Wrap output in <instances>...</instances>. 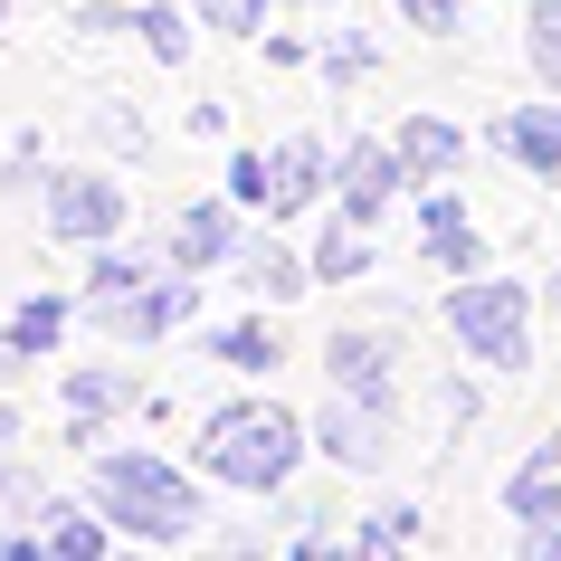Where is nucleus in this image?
Listing matches in <instances>:
<instances>
[{
	"label": "nucleus",
	"instance_id": "obj_19",
	"mask_svg": "<svg viewBox=\"0 0 561 561\" xmlns=\"http://www.w3.org/2000/svg\"><path fill=\"white\" fill-rule=\"evenodd\" d=\"M134 30H152V48H162V58H181V48H191V30H181L172 10H144V20H134Z\"/></svg>",
	"mask_w": 561,
	"mask_h": 561
},
{
	"label": "nucleus",
	"instance_id": "obj_15",
	"mask_svg": "<svg viewBox=\"0 0 561 561\" xmlns=\"http://www.w3.org/2000/svg\"><path fill=\"white\" fill-rule=\"evenodd\" d=\"M219 353H229V362H248V371H257V362H276V333L238 324V333H219Z\"/></svg>",
	"mask_w": 561,
	"mask_h": 561
},
{
	"label": "nucleus",
	"instance_id": "obj_7",
	"mask_svg": "<svg viewBox=\"0 0 561 561\" xmlns=\"http://www.w3.org/2000/svg\"><path fill=\"white\" fill-rule=\"evenodd\" d=\"M495 144L514 152V162H533V172H561V115H552V105H542V115L495 124Z\"/></svg>",
	"mask_w": 561,
	"mask_h": 561
},
{
	"label": "nucleus",
	"instance_id": "obj_22",
	"mask_svg": "<svg viewBox=\"0 0 561 561\" xmlns=\"http://www.w3.org/2000/svg\"><path fill=\"white\" fill-rule=\"evenodd\" d=\"M410 20H419V30H447V20H457V0H410Z\"/></svg>",
	"mask_w": 561,
	"mask_h": 561
},
{
	"label": "nucleus",
	"instance_id": "obj_14",
	"mask_svg": "<svg viewBox=\"0 0 561 561\" xmlns=\"http://www.w3.org/2000/svg\"><path fill=\"white\" fill-rule=\"evenodd\" d=\"M533 67L561 87V0H542V10H533Z\"/></svg>",
	"mask_w": 561,
	"mask_h": 561
},
{
	"label": "nucleus",
	"instance_id": "obj_25",
	"mask_svg": "<svg viewBox=\"0 0 561 561\" xmlns=\"http://www.w3.org/2000/svg\"><path fill=\"white\" fill-rule=\"evenodd\" d=\"M0 20H10V0H0Z\"/></svg>",
	"mask_w": 561,
	"mask_h": 561
},
{
	"label": "nucleus",
	"instance_id": "obj_23",
	"mask_svg": "<svg viewBox=\"0 0 561 561\" xmlns=\"http://www.w3.org/2000/svg\"><path fill=\"white\" fill-rule=\"evenodd\" d=\"M533 561H561V542H533Z\"/></svg>",
	"mask_w": 561,
	"mask_h": 561
},
{
	"label": "nucleus",
	"instance_id": "obj_18",
	"mask_svg": "<svg viewBox=\"0 0 561 561\" xmlns=\"http://www.w3.org/2000/svg\"><path fill=\"white\" fill-rule=\"evenodd\" d=\"M314 266H324V276H362L371 257H362V238H343V229H333V238H324V257H314Z\"/></svg>",
	"mask_w": 561,
	"mask_h": 561
},
{
	"label": "nucleus",
	"instance_id": "obj_13",
	"mask_svg": "<svg viewBox=\"0 0 561 561\" xmlns=\"http://www.w3.org/2000/svg\"><path fill=\"white\" fill-rule=\"evenodd\" d=\"M552 467H561V457H533V467L514 476V514H533V524L552 514V495H561V485H552Z\"/></svg>",
	"mask_w": 561,
	"mask_h": 561
},
{
	"label": "nucleus",
	"instance_id": "obj_21",
	"mask_svg": "<svg viewBox=\"0 0 561 561\" xmlns=\"http://www.w3.org/2000/svg\"><path fill=\"white\" fill-rule=\"evenodd\" d=\"M257 286H266V296H296L305 276H296V266H286V257H276V248H266V257H257Z\"/></svg>",
	"mask_w": 561,
	"mask_h": 561
},
{
	"label": "nucleus",
	"instance_id": "obj_3",
	"mask_svg": "<svg viewBox=\"0 0 561 561\" xmlns=\"http://www.w3.org/2000/svg\"><path fill=\"white\" fill-rule=\"evenodd\" d=\"M447 324L467 333V353H476V362L514 371V362H524V286H457Z\"/></svg>",
	"mask_w": 561,
	"mask_h": 561
},
{
	"label": "nucleus",
	"instance_id": "obj_12",
	"mask_svg": "<svg viewBox=\"0 0 561 561\" xmlns=\"http://www.w3.org/2000/svg\"><path fill=\"white\" fill-rule=\"evenodd\" d=\"M428 248H438V266H467V257H476V238H467V219H457V201H428Z\"/></svg>",
	"mask_w": 561,
	"mask_h": 561
},
{
	"label": "nucleus",
	"instance_id": "obj_10",
	"mask_svg": "<svg viewBox=\"0 0 561 561\" xmlns=\"http://www.w3.org/2000/svg\"><path fill=\"white\" fill-rule=\"evenodd\" d=\"M209 257H229V209H191L181 219V266H209Z\"/></svg>",
	"mask_w": 561,
	"mask_h": 561
},
{
	"label": "nucleus",
	"instance_id": "obj_26",
	"mask_svg": "<svg viewBox=\"0 0 561 561\" xmlns=\"http://www.w3.org/2000/svg\"><path fill=\"white\" fill-rule=\"evenodd\" d=\"M0 485H10V476H0Z\"/></svg>",
	"mask_w": 561,
	"mask_h": 561
},
{
	"label": "nucleus",
	"instance_id": "obj_8",
	"mask_svg": "<svg viewBox=\"0 0 561 561\" xmlns=\"http://www.w3.org/2000/svg\"><path fill=\"white\" fill-rule=\"evenodd\" d=\"M390 181H400V162H390L381 144H362L353 162H343V201H353V219H371V209L390 201Z\"/></svg>",
	"mask_w": 561,
	"mask_h": 561
},
{
	"label": "nucleus",
	"instance_id": "obj_20",
	"mask_svg": "<svg viewBox=\"0 0 561 561\" xmlns=\"http://www.w3.org/2000/svg\"><path fill=\"white\" fill-rule=\"evenodd\" d=\"M209 30H257V0H201Z\"/></svg>",
	"mask_w": 561,
	"mask_h": 561
},
{
	"label": "nucleus",
	"instance_id": "obj_1",
	"mask_svg": "<svg viewBox=\"0 0 561 561\" xmlns=\"http://www.w3.org/2000/svg\"><path fill=\"white\" fill-rule=\"evenodd\" d=\"M95 504H105V524H124V533H152V542L191 533V514H201L191 476H172L162 457H115V467L95 476Z\"/></svg>",
	"mask_w": 561,
	"mask_h": 561
},
{
	"label": "nucleus",
	"instance_id": "obj_9",
	"mask_svg": "<svg viewBox=\"0 0 561 561\" xmlns=\"http://www.w3.org/2000/svg\"><path fill=\"white\" fill-rule=\"evenodd\" d=\"M58 324H67V305H58V296H30L20 314H10V353H48Z\"/></svg>",
	"mask_w": 561,
	"mask_h": 561
},
{
	"label": "nucleus",
	"instance_id": "obj_24",
	"mask_svg": "<svg viewBox=\"0 0 561 561\" xmlns=\"http://www.w3.org/2000/svg\"><path fill=\"white\" fill-rule=\"evenodd\" d=\"M0 438H10V410H0Z\"/></svg>",
	"mask_w": 561,
	"mask_h": 561
},
{
	"label": "nucleus",
	"instance_id": "obj_2",
	"mask_svg": "<svg viewBox=\"0 0 561 561\" xmlns=\"http://www.w3.org/2000/svg\"><path fill=\"white\" fill-rule=\"evenodd\" d=\"M201 467L229 476V485H276L296 467V419L286 410H219L201 428Z\"/></svg>",
	"mask_w": 561,
	"mask_h": 561
},
{
	"label": "nucleus",
	"instance_id": "obj_5",
	"mask_svg": "<svg viewBox=\"0 0 561 561\" xmlns=\"http://www.w3.org/2000/svg\"><path fill=\"white\" fill-rule=\"evenodd\" d=\"M181 305H191V286H134V266H95V314L115 333H172L181 324Z\"/></svg>",
	"mask_w": 561,
	"mask_h": 561
},
{
	"label": "nucleus",
	"instance_id": "obj_17",
	"mask_svg": "<svg viewBox=\"0 0 561 561\" xmlns=\"http://www.w3.org/2000/svg\"><path fill=\"white\" fill-rule=\"evenodd\" d=\"M48 542H58L67 561H87L95 542H105V533H95V524H77V514H58V524H48Z\"/></svg>",
	"mask_w": 561,
	"mask_h": 561
},
{
	"label": "nucleus",
	"instance_id": "obj_6",
	"mask_svg": "<svg viewBox=\"0 0 561 561\" xmlns=\"http://www.w3.org/2000/svg\"><path fill=\"white\" fill-rule=\"evenodd\" d=\"M48 219H58V238H105L124 219V201H115V181H58Z\"/></svg>",
	"mask_w": 561,
	"mask_h": 561
},
{
	"label": "nucleus",
	"instance_id": "obj_11",
	"mask_svg": "<svg viewBox=\"0 0 561 561\" xmlns=\"http://www.w3.org/2000/svg\"><path fill=\"white\" fill-rule=\"evenodd\" d=\"M400 162H410V172H447V162H457V134H447V124H410V134H400Z\"/></svg>",
	"mask_w": 561,
	"mask_h": 561
},
{
	"label": "nucleus",
	"instance_id": "obj_16",
	"mask_svg": "<svg viewBox=\"0 0 561 561\" xmlns=\"http://www.w3.org/2000/svg\"><path fill=\"white\" fill-rule=\"evenodd\" d=\"M67 400H77V428H95V410L115 400V381H105V371H77V381H67Z\"/></svg>",
	"mask_w": 561,
	"mask_h": 561
},
{
	"label": "nucleus",
	"instance_id": "obj_4",
	"mask_svg": "<svg viewBox=\"0 0 561 561\" xmlns=\"http://www.w3.org/2000/svg\"><path fill=\"white\" fill-rule=\"evenodd\" d=\"M314 172H324V152H314V144H286L276 162H266V152H238V162H229V191L248 209L276 219V209H305V201H314Z\"/></svg>",
	"mask_w": 561,
	"mask_h": 561
}]
</instances>
